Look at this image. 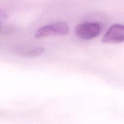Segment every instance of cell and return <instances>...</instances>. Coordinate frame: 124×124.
Here are the masks:
<instances>
[{
  "label": "cell",
  "mask_w": 124,
  "mask_h": 124,
  "mask_svg": "<svg viewBox=\"0 0 124 124\" xmlns=\"http://www.w3.org/2000/svg\"><path fill=\"white\" fill-rule=\"evenodd\" d=\"M69 31L68 25L65 22H60L44 26L38 29L34 33L36 38L49 36L63 35Z\"/></svg>",
  "instance_id": "6da1fadb"
},
{
  "label": "cell",
  "mask_w": 124,
  "mask_h": 124,
  "mask_svg": "<svg viewBox=\"0 0 124 124\" xmlns=\"http://www.w3.org/2000/svg\"><path fill=\"white\" fill-rule=\"evenodd\" d=\"M101 26L96 22H84L78 25L75 30L76 36L82 40H90L100 33Z\"/></svg>",
  "instance_id": "7a4b0ae2"
},
{
  "label": "cell",
  "mask_w": 124,
  "mask_h": 124,
  "mask_svg": "<svg viewBox=\"0 0 124 124\" xmlns=\"http://www.w3.org/2000/svg\"><path fill=\"white\" fill-rule=\"evenodd\" d=\"M124 41V25L118 24L112 25L102 39L104 43H118Z\"/></svg>",
  "instance_id": "3957f363"
},
{
  "label": "cell",
  "mask_w": 124,
  "mask_h": 124,
  "mask_svg": "<svg viewBox=\"0 0 124 124\" xmlns=\"http://www.w3.org/2000/svg\"><path fill=\"white\" fill-rule=\"evenodd\" d=\"M43 47H38L30 49H20L18 50V54L21 56L27 58L36 57L42 55L45 51Z\"/></svg>",
  "instance_id": "277c9868"
},
{
  "label": "cell",
  "mask_w": 124,
  "mask_h": 124,
  "mask_svg": "<svg viewBox=\"0 0 124 124\" xmlns=\"http://www.w3.org/2000/svg\"><path fill=\"white\" fill-rule=\"evenodd\" d=\"M8 17L7 13L3 10L0 9V34H7L11 33L13 31V29L11 27L4 26L1 22L6 20Z\"/></svg>",
  "instance_id": "5b68a950"
}]
</instances>
